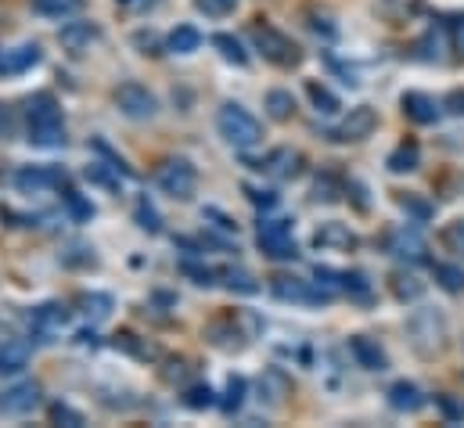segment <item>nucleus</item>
Returning <instances> with one entry per match:
<instances>
[{
	"instance_id": "obj_9",
	"label": "nucleus",
	"mask_w": 464,
	"mask_h": 428,
	"mask_svg": "<svg viewBox=\"0 0 464 428\" xmlns=\"http://www.w3.org/2000/svg\"><path fill=\"white\" fill-rule=\"evenodd\" d=\"M374 130H378V112L371 105H356V108H349L346 119H343L335 130H328L324 137L335 141V144H356V141H367Z\"/></svg>"
},
{
	"instance_id": "obj_13",
	"label": "nucleus",
	"mask_w": 464,
	"mask_h": 428,
	"mask_svg": "<svg viewBox=\"0 0 464 428\" xmlns=\"http://www.w3.org/2000/svg\"><path fill=\"white\" fill-rule=\"evenodd\" d=\"M256 170H263L270 180H295V177H303L306 159L295 148H274L263 162H256Z\"/></svg>"
},
{
	"instance_id": "obj_26",
	"label": "nucleus",
	"mask_w": 464,
	"mask_h": 428,
	"mask_svg": "<svg viewBox=\"0 0 464 428\" xmlns=\"http://www.w3.org/2000/svg\"><path fill=\"white\" fill-rule=\"evenodd\" d=\"M202 47V33L195 25H177L169 36H166V51L169 54H195Z\"/></svg>"
},
{
	"instance_id": "obj_32",
	"label": "nucleus",
	"mask_w": 464,
	"mask_h": 428,
	"mask_svg": "<svg viewBox=\"0 0 464 428\" xmlns=\"http://www.w3.org/2000/svg\"><path fill=\"white\" fill-rule=\"evenodd\" d=\"M80 306H83V314H87L91 321L98 324L112 314L116 299H112V296H105V292H91V296H80Z\"/></svg>"
},
{
	"instance_id": "obj_51",
	"label": "nucleus",
	"mask_w": 464,
	"mask_h": 428,
	"mask_svg": "<svg viewBox=\"0 0 464 428\" xmlns=\"http://www.w3.org/2000/svg\"><path fill=\"white\" fill-rule=\"evenodd\" d=\"M202 216H206V219H217V227H220V230H231V234H237V223H234L231 216L220 213V209H202Z\"/></svg>"
},
{
	"instance_id": "obj_27",
	"label": "nucleus",
	"mask_w": 464,
	"mask_h": 428,
	"mask_svg": "<svg viewBox=\"0 0 464 428\" xmlns=\"http://www.w3.org/2000/svg\"><path fill=\"white\" fill-rule=\"evenodd\" d=\"M389 292H392L400 303H418V299L425 296V285H421L414 274H407V270H396V274L389 277Z\"/></svg>"
},
{
	"instance_id": "obj_4",
	"label": "nucleus",
	"mask_w": 464,
	"mask_h": 428,
	"mask_svg": "<svg viewBox=\"0 0 464 428\" xmlns=\"http://www.w3.org/2000/svg\"><path fill=\"white\" fill-rule=\"evenodd\" d=\"M217 130H220V137L231 148H237V151H248V148H256L263 141V122L252 112H245L237 102L220 105V112H217Z\"/></svg>"
},
{
	"instance_id": "obj_6",
	"label": "nucleus",
	"mask_w": 464,
	"mask_h": 428,
	"mask_svg": "<svg viewBox=\"0 0 464 428\" xmlns=\"http://www.w3.org/2000/svg\"><path fill=\"white\" fill-rule=\"evenodd\" d=\"M270 292L274 299L281 303H303V306H328L332 303V288H324L321 281H303V277H288V274H277L270 281Z\"/></svg>"
},
{
	"instance_id": "obj_19",
	"label": "nucleus",
	"mask_w": 464,
	"mask_h": 428,
	"mask_svg": "<svg viewBox=\"0 0 464 428\" xmlns=\"http://www.w3.org/2000/svg\"><path fill=\"white\" fill-rule=\"evenodd\" d=\"M288 396H292V378H288L281 367H266V371L259 374V400H263L266 407H281Z\"/></svg>"
},
{
	"instance_id": "obj_18",
	"label": "nucleus",
	"mask_w": 464,
	"mask_h": 428,
	"mask_svg": "<svg viewBox=\"0 0 464 428\" xmlns=\"http://www.w3.org/2000/svg\"><path fill=\"white\" fill-rule=\"evenodd\" d=\"M400 105H403V115L411 122H418V126H432L440 119V102L432 94H425V91H407L400 98Z\"/></svg>"
},
{
	"instance_id": "obj_44",
	"label": "nucleus",
	"mask_w": 464,
	"mask_h": 428,
	"mask_svg": "<svg viewBox=\"0 0 464 428\" xmlns=\"http://www.w3.org/2000/svg\"><path fill=\"white\" fill-rule=\"evenodd\" d=\"M224 277H227V288L231 292H241V296H256L259 292V281L248 270H224Z\"/></svg>"
},
{
	"instance_id": "obj_54",
	"label": "nucleus",
	"mask_w": 464,
	"mask_h": 428,
	"mask_svg": "<svg viewBox=\"0 0 464 428\" xmlns=\"http://www.w3.org/2000/svg\"><path fill=\"white\" fill-rule=\"evenodd\" d=\"M443 105L450 108L454 115H464V91H454V94H450V98H447Z\"/></svg>"
},
{
	"instance_id": "obj_41",
	"label": "nucleus",
	"mask_w": 464,
	"mask_h": 428,
	"mask_svg": "<svg viewBox=\"0 0 464 428\" xmlns=\"http://www.w3.org/2000/svg\"><path fill=\"white\" fill-rule=\"evenodd\" d=\"M62 202H65V209H69V216H72L76 223H91L94 213H98V209H94V202H87L80 191H65V199H62Z\"/></svg>"
},
{
	"instance_id": "obj_8",
	"label": "nucleus",
	"mask_w": 464,
	"mask_h": 428,
	"mask_svg": "<svg viewBox=\"0 0 464 428\" xmlns=\"http://www.w3.org/2000/svg\"><path fill=\"white\" fill-rule=\"evenodd\" d=\"M116 108L126 115V119H133V122H148V119H155V112H159V102H155V94L144 87V83H119L116 87Z\"/></svg>"
},
{
	"instance_id": "obj_15",
	"label": "nucleus",
	"mask_w": 464,
	"mask_h": 428,
	"mask_svg": "<svg viewBox=\"0 0 464 428\" xmlns=\"http://www.w3.org/2000/svg\"><path fill=\"white\" fill-rule=\"evenodd\" d=\"M314 245L321 252H356L360 248V234L349 227V223H339V219H328L314 230Z\"/></svg>"
},
{
	"instance_id": "obj_31",
	"label": "nucleus",
	"mask_w": 464,
	"mask_h": 428,
	"mask_svg": "<svg viewBox=\"0 0 464 428\" xmlns=\"http://www.w3.org/2000/svg\"><path fill=\"white\" fill-rule=\"evenodd\" d=\"M213 47L220 51V58H224V62H231V65H237V69H245V65H248V54L241 51L237 36H231V33H217V36H213Z\"/></svg>"
},
{
	"instance_id": "obj_5",
	"label": "nucleus",
	"mask_w": 464,
	"mask_h": 428,
	"mask_svg": "<svg viewBox=\"0 0 464 428\" xmlns=\"http://www.w3.org/2000/svg\"><path fill=\"white\" fill-rule=\"evenodd\" d=\"M155 184L169 195V199H180L188 202L195 191H198V170L191 159H162V166L155 170Z\"/></svg>"
},
{
	"instance_id": "obj_14",
	"label": "nucleus",
	"mask_w": 464,
	"mask_h": 428,
	"mask_svg": "<svg viewBox=\"0 0 464 428\" xmlns=\"http://www.w3.org/2000/svg\"><path fill=\"white\" fill-rule=\"evenodd\" d=\"M40 396H44V385L40 382H18L7 393H0V414H7V418L33 414L40 407Z\"/></svg>"
},
{
	"instance_id": "obj_17",
	"label": "nucleus",
	"mask_w": 464,
	"mask_h": 428,
	"mask_svg": "<svg viewBox=\"0 0 464 428\" xmlns=\"http://www.w3.org/2000/svg\"><path fill=\"white\" fill-rule=\"evenodd\" d=\"M206 338H209L217 349H224V353H237V349H245V342H248L252 335L237 327V317H224V321H213L206 327Z\"/></svg>"
},
{
	"instance_id": "obj_45",
	"label": "nucleus",
	"mask_w": 464,
	"mask_h": 428,
	"mask_svg": "<svg viewBox=\"0 0 464 428\" xmlns=\"http://www.w3.org/2000/svg\"><path fill=\"white\" fill-rule=\"evenodd\" d=\"M447 36H450V51L458 54V62H464V11L461 15H450V22H447Z\"/></svg>"
},
{
	"instance_id": "obj_37",
	"label": "nucleus",
	"mask_w": 464,
	"mask_h": 428,
	"mask_svg": "<svg viewBox=\"0 0 464 428\" xmlns=\"http://www.w3.org/2000/svg\"><path fill=\"white\" fill-rule=\"evenodd\" d=\"M184 407L188 411H209V407H217V393L209 389V385H188L184 389Z\"/></svg>"
},
{
	"instance_id": "obj_29",
	"label": "nucleus",
	"mask_w": 464,
	"mask_h": 428,
	"mask_svg": "<svg viewBox=\"0 0 464 428\" xmlns=\"http://www.w3.org/2000/svg\"><path fill=\"white\" fill-rule=\"evenodd\" d=\"M263 105H266V115H270L274 122H288V119L295 115V98H292L288 91H281V87H277V91H266V102H263Z\"/></svg>"
},
{
	"instance_id": "obj_22",
	"label": "nucleus",
	"mask_w": 464,
	"mask_h": 428,
	"mask_svg": "<svg viewBox=\"0 0 464 428\" xmlns=\"http://www.w3.org/2000/svg\"><path fill=\"white\" fill-rule=\"evenodd\" d=\"M349 353L356 356V364H360L363 371H385V367H389L385 349H382L374 338H367V335H353V338H349Z\"/></svg>"
},
{
	"instance_id": "obj_20",
	"label": "nucleus",
	"mask_w": 464,
	"mask_h": 428,
	"mask_svg": "<svg viewBox=\"0 0 464 428\" xmlns=\"http://www.w3.org/2000/svg\"><path fill=\"white\" fill-rule=\"evenodd\" d=\"M385 396H389V407H392V411H400V414H418V411L429 404V396H425L414 382H407V378L392 382Z\"/></svg>"
},
{
	"instance_id": "obj_21",
	"label": "nucleus",
	"mask_w": 464,
	"mask_h": 428,
	"mask_svg": "<svg viewBox=\"0 0 464 428\" xmlns=\"http://www.w3.org/2000/svg\"><path fill=\"white\" fill-rule=\"evenodd\" d=\"M425 11V0H374V15L389 25H407Z\"/></svg>"
},
{
	"instance_id": "obj_39",
	"label": "nucleus",
	"mask_w": 464,
	"mask_h": 428,
	"mask_svg": "<svg viewBox=\"0 0 464 428\" xmlns=\"http://www.w3.org/2000/svg\"><path fill=\"white\" fill-rule=\"evenodd\" d=\"M306 94H310V102L317 105V112H324V115H335V112L343 108L339 105V98H335L324 83H317V80H310V83H306Z\"/></svg>"
},
{
	"instance_id": "obj_12",
	"label": "nucleus",
	"mask_w": 464,
	"mask_h": 428,
	"mask_svg": "<svg viewBox=\"0 0 464 428\" xmlns=\"http://www.w3.org/2000/svg\"><path fill=\"white\" fill-rule=\"evenodd\" d=\"M98 40H102V25H98V22H87V18L65 22L62 33H58V44H62V51H65L69 58H83Z\"/></svg>"
},
{
	"instance_id": "obj_2",
	"label": "nucleus",
	"mask_w": 464,
	"mask_h": 428,
	"mask_svg": "<svg viewBox=\"0 0 464 428\" xmlns=\"http://www.w3.org/2000/svg\"><path fill=\"white\" fill-rule=\"evenodd\" d=\"M447 338H450V327L440 310H414L407 317V342L421 360L440 356L447 349Z\"/></svg>"
},
{
	"instance_id": "obj_52",
	"label": "nucleus",
	"mask_w": 464,
	"mask_h": 428,
	"mask_svg": "<svg viewBox=\"0 0 464 428\" xmlns=\"http://www.w3.org/2000/svg\"><path fill=\"white\" fill-rule=\"evenodd\" d=\"M133 44L144 47V54H159V36H155V33H137Z\"/></svg>"
},
{
	"instance_id": "obj_38",
	"label": "nucleus",
	"mask_w": 464,
	"mask_h": 428,
	"mask_svg": "<svg viewBox=\"0 0 464 428\" xmlns=\"http://www.w3.org/2000/svg\"><path fill=\"white\" fill-rule=\"evenodd\" d=\"M436 285L450 296H461L464 292V270L461 267H450V263H440L436 267Z\"/></svg>"
},
{
	"instance_id": "obj_16",
	"label": "nucleus",
	"mask_w": 464,
	"mask_h": 428,
	"mask_svg": "<svg viewBox=\"0 0 464 428\" xmlns=\"http://www.w3.org/2000/svg\"><path fill=\"white\" fill-rule=\"evenodd\" d=\"M65 324H69V314H65V306H58V303H44V306L33 310V335H36L40 342H54Z\"/></svg>"
},
{
	"instance_id": "obj_36",
	"label": "nucleus",
	"mask_w": 464,
	"mask_h": 428,
	"mask_svg": "<svg viewBox=\"0 0 464 428\" xmlns=\"http://www.w3.org/2000/svg\"><path fill=\"white\" fill-rule=\"evenodd\" d=\"M245 393H248V382H245L241 374H231V382H227V393H224V400H220L224 414H237V411L245 407Z\"/></svg>"
},
{
	"instance_id": "obj_53",
	"label": "nucleus",
	"mask_w": 464,
	"mask_h": 428,
	"mask_svg": "<svg viewBox=\"0 0 464 428\" xmlns=\"http://www.w3.org/2000/svg\"><path fill=\"white\" fill-rule=\"evenodd\" d=\"M436 404L443 407V414H447V422H458V418H461V414H464V411H458V407L450 404V396H436Z\"/></svg>"
},
{
	"instance_id": "obj_43",
	"label": "nucleus",
	"mask_w": 464,
	"mask_h": 428,
	"mask_svg": "<svg viewBox=\"0 0 464 428\" xmlns=\"http://www.w3.org/2000/svg\"><path fill=\"white\" fill-rule=\"evenodd\" d=\"M47 414H51V422H54V425H65V428L87 425V418H83L76 407H69V404H51V411H47Z\"/></svg>"
},
{
	"instance_id": "obj_11",
	"label": "nucleus",
	"mask_w": 464,
	"mask_h": 428,
	"mask_svg": "<svg viewBox=\"0 0 464 428\" xmlns=\"http://www.w3.org/2000/svg\"><path fill=\"white\" fill-rule=\"evenodd\" d=\"M385 252L403 263H429V245L414 227H396L385 234Z\"/></svg>"
},
{
	"instance_id": "obj_47",
	"label": "nucleus",
	"mask_w": 464,
	"mask_h": 428,
	"mask_svg": "<svg viewBox=\"0 0 464 428\" xmlns=\"http://www.w3.org/2000/svg\"><path fill=\"white\" fill-rule=\"evenodd\" d=\"M180 270H184L188 277H195V285H206V288L217 285V277H220V270H213V267H198V263H184Z\"/></svg>"
},
{
	"instance_id": "obj_10",
	"label": "nucleus",
	"mask_w": 464,
	"mask_h": 428,
	"mask_svg": "<svg viewBox=\"0 0 464 428\" xmlns=\"http://www.w3.org/2000/svg\"><path fill=\"white\" fill-rule=\"evenodd\" d=\"M65 180H69V173L58 166H22L14 173V191L18 195H47V191L62 188Z\"/></svg>"
},
{
	"instance_id": "obj_40",
	"label": "nucleus",
	"mask_w": 464,
	"mask_h": 428,
	"mask_svg": "<svg viewBox=\"0 0 464 428\" xmlns=\"http://www.w3.org/2000/svg\"><path fill=\"white\" fill-rule=\"evenodd\" d=\"M133 219H137V227H140V230H148V234H159V230H162V216H159V209H155L148 199H137V206H133Z\"/></svg>"
},
{
	"instance_id": "obj_24",
	"label": "nucleus",
	"mask_w": 464,
	"mask_h": 428,
	"mask_svg": "<svg viewBox=\"0 0 464 428\" xmlns=\"http://www.w3.org/2000/svg\"><path fill=\"white\" fill-rule=\"evenodd\" d=\"M385 166H389V173H414V170L421 166V148H418V141H403V144H396V148L389 151Z\"/></svg>"
},
{
	"instance_id": "obj_34",
	"label": "nucleus",
	"mask_w": 464,
	"mask_h": 428,
	"mask_svg": "<svg viewBox=\"0 0 464 428\" xmlns=\"http://www.w3.org/2000/svg\"><path fill=\"white\" fill-rule=\"evenodd\" d=\"M83 7V0H33V11L44 18H69Z\"/></svg>"
},
{
	"instance_id": "obj_25",
	"label": "nucleus",
	"mask_w": 464,
	"mask_h": 428,
	"mask_svg": "<svg viewBox=\"0 0 464 428\" xmlns=\"http://www.w3.org/2000/svg\"><path fill=\"white\" fill-rule=\"evenodd\" d=\"M40 47L36 44H22V47H14V51H7L4 54V76H18V73H25V69H33V65H40Z\"/></svg>"
},
{
	"instance_id": "obj_7",
	"label": "nucleus",
	"mask_w": 464,
	"mask_h": 428,
	"mask_svg": "<svg viewBox=\"0 0 464 428\" xmlns=\"http://www.w3.org/2000/svg\"><path fill=\"white\" fill-rule=\"evenodd\" d=\"M256 241H259L263 256H270V259H277V263L299 256V248H295V234H292V219H266V223H259Z\"/></svg>"
},
{
	"instance_id": "obj_42",
	"label": "nucleus",
	"mask_w": 464,
	"mask_h": 428,
	"mask_svg": "<svg viewBox=\"0 0 464 428\" xmlns=\"http://www.w3.org/2000/svg\"><path fill=\"white\" fill-rule=\"evenodd\" d=\"M440 245H443L447 252H454V256L464 259V219H454V223H447V227L440 230Z\"/></svg>"
},
{
	"instance_id": "obj_49",
	"label": "nucleus",
	"mask_w": 464,
	"mask_h": 428,
	"mask_svg": "<svg viewBox=\"0 0 464 428\" xmlns=\"http://www.w3.org/2000/svg\"><path fill=\"white\" fill-rule=\"evenodd\" d=\"M396 202H400V209H407V213L418 216V219H429V216H432V206L421 202L418 195H396Z\"/></svg>"
},
{
	"instance_id": "obj_1",
	"label": "nucleus",
	"mask_w": 464,
	"mask_h": 428,
	"mask_svg": "<svg viewBox=\"0 0 464 428\" xmlns=\"http://www.w3.org/2000/svg\"><path fill=\"white\" fill-rule=\"evenodd\" d=\"M25 122H29V144L36 148H62L65 144V119L54 94H33L25 102Z\"/></svg>"
},
{
	"instance_id": "obj_48",
	"label": "nucleus",
	"mask_w": 464,
	"mask_h": 428,
	"mask_svg": "<svg viewBox=\"0 0 464 428\" xmlns=\"http://www.w3.org/2000/svg\"><path fill=\"white\" fill-rule=\"evenodd\" d=\"M188 371H191L188 360H169V364L162 367V382H166V385H184V382H188Z\"/></svg>"
},
{
	"instance_id": "obj_23",
	"label": "nucleus",
	"mask_w": 464,
	"mask_h": 428,
	"mask_svg": "<svg viewBox=\"0 0 464 428\" xmlns=\"http://www.w3.org/2000/svg\"><path fill=\"white\" fill-rule=\"evenodd\" d=\"M29 356H33V342L29 338H7L0 345V374H18L29 367Z\"/></svg>"
},
{
	"instance_id": "obj_28",
	"label": "nucleus",
	"mask_w": 464,
	"mask_h": 428,
	"mask_svg": "<svg viewBox=\"0 0 464 428\" xmlns=\"http://www.w3.org/2000/svg\"><path fill=\"white\" fill-rule=\"evenodd\" d=\"M112 345L122 349V353H130V356H137V360H159V349H155L148 338H137L133 331H119V335H112Z\"/></svg>"
},
{
	"instance_id": "obj_30",
	"label": "nucleus",
	"mask_w": 464,
	"mask_h": 428,
	"mask_svg": "<svg viewBox=\"0 0 464 428\" xmlns=\"http://www.w3.org/2000/svg\"><path fill=\"white\" fill-rule=\"evenodd\" d=\"M346 195V184L335 173H321L314 180V202H339Z\"/></svg>"
},
{
	"instance_id": "obj_46",
	"label": "nucleus",
	"mask_w": 464,
	"mask_h": 428,
	"mask_svg": "<svg viewBox=\"0 0 464 428\" xmlns=\"http://www.w3.org/2000/svg\"><path fill=\"white\" fill-rule=\"evenodd\" d=\"M237 4H241V0H195V7H198L202 15H209V18H227Z\"/></svg>"
},
{
	"instance_id": "obj_3",
	"label": "nucleus",
	"mask_w": 464,
	"mask_h": 428,
	"mask_svg": "<svg viewBox=\"0 0 464 428\" xmlns=\"http://www.w3.org/2000/svg\"><path fill=\"white\" fill-rule=\"evenodd\" d=\"M248 40H252V47L263 54V62H270V65H277V69H299L303 65V47L288 36V33H281V29H274V25H252L248 29Z\"/></svg>"
},
{
	"instance_id": "obj_56",
	"label": "nucleus",
	"mask_w": 464,
	"mask_h": 428,
	"mask_svg": "<svg viewBox=\"0 0 464 428\" xmlns=\"http://www.w3.org/2000/svg\"><path fill=\"white\" fill-rule=\"evenodd\" d=\"M119 4H130V0H119Z\"/></svg>"
},
{
	"instance_id": "obj_55",
	"label": "nucleus",
	"mask_w": 464,
	"mask_h": 428,
	"mask_svg": "<svg viewBox=\"0 0 464 428\" xmlns=\"http://www.w3.org/2000/svg\"><path fill=\"white\" fill-rule=\"evenodd\" d=\"M4 54H7V51H0V76H4Z\"/></svg>"
},
{
	"instance_id": "obj_33",
	"label": "nucleus",
	"mask_w": 464,
	"mask_h": 428,
	"mask_svg": "<svg viewBox=\"0 0 464 428\" xmlns=\"http://www.w3.org/2000/svg\"><path fill=\"white\" fill-rule=\"evenodd\" d=\"M83 173H87V180H94V184H102V188H109V191H119V188H122V180H119L122 170H119L116 162H109V166H105V162H91Z\"/></svg>"
},
{
	"instance_id": "obj_50",
	"label": "nucleus",
	"mask_w": 464,
	"mask_h": 428,
	"mask_svg": "<svg viewBox=\"0 0 464 428\" xmlns=\"http://www.w3.org/2000/svg\"><path fill=\"white\" fill-rule=\"evenodd\" d=\"M245 195H248V202H252V206H263V209H274V206L281 202L274 191H259V188H252V184L245 188Z\"/></svg>"
},
{
	"instance_id": "obj_35",
	"label": "nucleus",
	"mask_w": 464,
	"mask_h": 428,
	"mask_svg": "<svg viewBox=\"0 0 464 428\" xmlns=\"http://www.w3.org/2000/svg\"><path fill=\"white\" fill-rule=\"evenodd\" d=\"M414 51H418V58H421V62H443V29H436V25H432V29L418 40V47H414Z\"/></svg>"
}]
</instances>
